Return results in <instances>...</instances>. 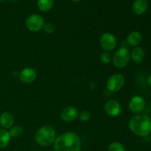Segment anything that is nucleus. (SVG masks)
I'll list each match as a JSON object with an SVG mask.
<instances>
[{
	"instance_id": "16",
	"label": "nucleus",
	"mask_w": 151,
	"mask_h": 151,
	"mask_svg": "<svg viewBox=\"0 0 151 151\" xmlns=\"http://www.w3.org/2000/svg\"><path fill=\"white\" fill-rule=\"evenodd\" d=\"M10 137L9 131L5 129H0V149H4L7 147L10 142Z\"/></svg>"
},
{
	"instance_id": "21",
	"label": "nucleus",
	"mask_w": 151,
	"mask_h": 151,
	"mask_svg": "<svg viewBox=\"0 0 151 151\" xmlns=\"http://www.w3.org/2000/svg\"><path fill=\"white\" fill-rule=\"evenodd\" d=\"M78 117H79L80 120L83 121V122H87V121L89 120L91 117V114L88 111H82L81 113L78 115Z\"/></svg>"
},
{
	"instance_id": "13",
	"label": "nucleus",
	"mask_w": 151,
	"mask_h": 151,
	"mask_svg": "<svg viewBox=\"0 0 151 151\" xmlns=\"http://www.w3.org/2000/svg\"><path fill=\"white\" fill-rule=\"evenodd\" d=\"M14 116L8 111L3 112L0 116V125L4 129H10L14 123Z\"/></svg>"
},
{
	"instance_id": "14",
	"label": "nucleus",
	"mask_w": 151,
	"mask_h": 151,
	"mask_svg": "<svg viewBox=\"0 0 151 151\" xmlns=\"http://www.w3.org/2000/svg\"><path fill=\"white\" fill-rule=\"evenodd\" d=\"M131 58L135 63L139 64L144 61L145 58V52L141 47H136L131 52Z\"/></svg>"
},
{
	"instance_id": "12",
	"label": "nucleus",
	"mask_w": 151,
	"mask_h": 151,
	"mask_svg": "<svg viewBox=\"0 0 151 151\" xmlns=\"http://www.w3.org/2000/svg\"><path fill=\"white\" fill-rule=\"evenodd\" d=\"M148 8V2L147 0H135L132 4V10L136 15H142Z\"/></svg>"
},
{
	"instance_id": "8",
	"label": "nucleus",
	"mask_w": 151,
	"mask_h": 151,
	"mask_svg": "<svg viewBox=\"0 0 151 151\" xmlns=\"http://www.w3.org/2000/svg\"><path fill=\"white\" fill-rule=\"evenodd\" d=\"M145 100L142 97L139 95L134 96L131 99L128 104V108L131 113L134 114H140L145 109Z\"/></svg>"
},
{
	"instance_id": "22",
	"label": "nucleus",
	"mask_w": 151,
	"mask_h": 151,
	"mask_svg": "<svg viewBox=\"0 0 151 151\" xmlns=\"http://www.w3.org/2000/svg\"><path fill=\"white\" fill-rule=\"evenodd\" d=\"M44 30L46 33L47 34H52L55 32V25L52 23H47L44 24Z\"/></svg>"
},
{
	"instance_id": "6",
	"label": "nucleus",
	"mask_w": 151,
	"mask_h": 151,
	"mask_svg": "<svg viewBox=\"0 0 151 151\" xmlns=\"http://www.w3.org/2000/svg\"><path fill=\"white\" fill-rule=\"evenodd\" d=\"M27 28L32 32H38L44 28L45 22L44 18L38 14L29 16L25 22Z\"/></svg>"
},
{
	"instance_id": "2",
	"label": "nucleus",
	"mask_w": 151,
	"mask_h": 151,
	"mask_svg": "<svg viewBox=\"0 0 151 151\" xmlns=\"http://www.w3.org/2000/svg\"><path fill=\"white\" fill-rule=\"evenodd\" d=\"M128 128L139 137H147L151 133V118L145 114L136 115L129 120Z\"/></svg>"
},
{
	"instance_id": "3",
	"label": "nucleus",
	"mask_w": 151,
	"mask_h": 151,
	"mask_svg": "<svg viewBox=\"0 0 151 151\" xmlns=\"http://www.w3.org/2000/svg\"><path fill=\"white\" fill-rule=\"evenodd\" d=\"M56 139V131L50 125H44L36 131L35 140L39 145L50 146L55 142Z\"/></svg>"
},
{
	"instance_id": "11",
	"label": "nucleus",
	"mask_w": 151,
	"mask_h": 151,
	"mask_svg": "<svg viewBox=\"0 0 151 151\" xmlns=\"http://www.w3.org/2000/svg\"><path fill=\"white\" fill-rule=\"evenodd\" d=\"M19 79L22 83L26 84H29L33 83L37 78V73L35 70L32 68L27 67L22 69L19 73Z\"/></svg>"
},
{
	"instance_id": "1",
	"label": "nucleus",
	"mask_w": 151,
	"mask_h": 151,
	"mask_svg": "<svg viewBox=\"0 0 151 151\" xmlns=\"http://www.w3.org/2000/svg\"><path fill=\"white\" fill-rule=\"evenodd\" d=\"M81 139L74 132L60 134L54 142L55 151H81Z\"/></svg>"
},
{
	"instance_id": "7",
	"label": "nucleus",
	"mask_w": 151,
	"mask_h": 151,
	"mask_svg": "<svg viewBox=\"0 0 151 151\" xmlns=\"http://www.w3.org/2000/svg\"><path fill=\"white\" fill-rule=\"evenodd\" d=\"M100 45L104 51L111 52L114 50L117 44V41L114 35L111 32H105L100 39Z\"/></svg>"
},
{
	"instance_id": "26",
	"label": "nucleus",
	"mask_w": 151,
	"mask_h": 151,
	"mask_svg": "<svg viewBox=\"0 0 151 151\" xmlns=\"http://www.w3.org/2000/svg\"><path fill=\"white\" fill-rule=\"evenodd\" d=\"M4 0H0V1H4Z\"/></svg>"
},
{
	"instance_id": "27",
	"label": "nucleus",
	"mask_w": 151,
	"mask_h": 151,
	"mask_svg": "<svg viewBox=\"0 0 151 151\" xmlns=\"http://www.w3.org/2000/svg\"><path fill=\"white\" fill-rule=\"evenodd\" d=\"M150 99H151V92H150Z\"/></svg>"
},
{
	"instance_id": "9",
	"label": "nucleus",
	"mask_w": 151,
	"mask_h": 151,
	"mask_svg": "<svg viewBox=\"0 0 151 151\" xmlns=\"http://www.w3.org/2000/svg\"><path fill=\"white\" fill-rule=\"evenodd\" d=\"M104 110L109 116L116 117L122 112V106L120 103L116 100H109L104 105Z\"/></svg>"
},
{
	"instance_id": "19",
	"label": "nucleus",
	"mask_w": 151,
	"mask_h": 151,
	"mask_svg": "<svg viewBox=\"0 0 151 151\" xmlns=\"http://www.w3.org/2000/svg\"><path fill=\"white\" fill-rule=\"evenodd\" d=\"M100 61L103 63V64H109L111 63L112 60V55L111 52L108 51H103L100 55Z\"/></svg>"
},
{
	"instance_id": "4",
	"label": "nucleus",
	"mask_w": 151,
	"mask_h": 151,
	"mask_svg": "<svg viewBox=\"0 0 151 151\" xmlns=\"http://www.w3.org/2000/svg\"><path fill=\"white\" fill-rule=\"evenodd\" d=\"M114 65L116 68L122 69L127 66L131 60V52L126 47H122L116 50L112 57Z\"/></svg>"
},
{
	"instance_id": "17",
	"label": "nucleus",
	"mask_w": 151,
	"mask_h": 151,
	"mask_svg": "<svg viewBox=\"0 0 151 151\" xmlns=\"http://www.w3.org/2000/svg\"><path fill=\"white\" fill-rule=\"evenodd\" d=\"M54 0H38L37 6L38 10L42 12H47L51 10L53 7Z\"/></svg>"
},
{
	"instance_id": "10",
	"label": "nucleus",
	"mask_w": 151,
	"mask_h": 151,
	"mask_svg": "<svg viewBox=\"0 0 151 151\" xmlns=\"http://www.w3.org/2000/svg\"><path fill=\"white\" fill-rule=\"evenodd\" d=\"M79 112L77 108L74 106H67L60 112V118L66 122H73L78 117Z\"/></svg>"
},
{
	"instance_id": "23",
	"label": "nucleus",
	"mask_w": 151,
	"mask_h": 151,
	"mask_svg": "<svg viewBox=\"0 0 151 151\" xmlns=\"http://www.w3.org/2000/svg\"><path fill=\"white\" fill-rule=\"evenodd\" d=\"M147 83H148L149 86L151 87V74L150 75H149L148 78H147Z\"/></svg>"
},
{
	"instance_id": "24",
	"label": "nucleus",
	"mask_w": 151,
	"mask_h": 151,
	"mask_svg": "<svg viewBox=\"0 0 151 151\" xmlns=\"http://www.w3.org/2000/svg\"><path fill=\"white\" fill-rule=\"evenodd\" d=\"M8 1L11 3H16V1H18V0H8Z\"/></svg>"
},
{
	"instance_id": "20",
	"label": "nucleus",
	"mask_w": 151,
	"mask_h": 151,
	"mask_svg": "<svg viewBox=\"0 0 151 151\" xmlns=\"http://www.w3.org/2000/svg\"><path fill=\"white\" fill-rule=\"evenodd\" d=\"M109 151H125V148L122 143L114 142L109 145Z\"/></svg>"
},
{
	"instance_id": "15",
	"label": "nucleus",
	"mask_w": 151,
	"mask_h": 151,
	"mask_svg": "<svg viewBox=\"0 0 151 151\" xmlns=\"http://www.w3.org/2000/svg\"><path fill=\"white\" fill-rule=\"evenodd\" d=\"M127 44L131 47H138L142 41V35L138 31L131 32L126 38Z\"/></svg>"
},
{
	"instance_id": "5",
	"label": "nucleus",
	"mask_w": 151,
	"mask_h": 151,
	"mask_svg": "<svg viewBox=\"0 0 151 151\" xmlns=\"http://www.w3.org/2000/svg\"><path fill=\"white\" fill-rule=\"evenodd\" d=\"M125 83V78L122 74L116 73L109 77L106 87L111 92H117L122 89Z\"/></svg>"
},
{
	"instance_id": "18",
	"label": "nucleus",
	"mask_w": 151,
	"mask_h": 151,
	"mask_svg": "<svg viewBox=\"0 0 151 151\" xmlns=\"http://www.w3.org/2000/svg\"><path fill=\"white\" fill-rule=\"evenodd\" d=\"M10 137H13V138H19L23 134V128L19 125H16V126L12 127L10 128V131H9Z\"/></svg>"
},
{
	"instance_id": "25",
	"label": "nucleus",
	"mask_w": 151,
	"mask_h": 151,
	"mask_svg": "<svg viewBox=\"0 0 151 151\" xmlns=\"http://www.w3.org/2000/svg\"><path fill=\"white\" fill-rule=\"evenodd\" d=\"M72 1H75V2H78V1H82V0H72Z\"/></svg>"
}]
</instances>
